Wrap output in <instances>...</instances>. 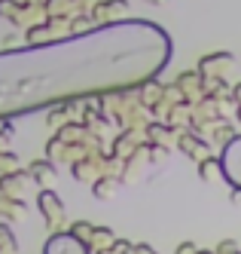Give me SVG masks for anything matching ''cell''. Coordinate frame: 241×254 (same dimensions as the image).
I'll use <instances>...</instances> for the list:
<instances>
[{"mask_svg":"<svg viewBox=\"0 0 241 254\" xmlns=\"http://www.w3.org/2000/svg\"><path fill=\"white\" fill-rule=\"evenodd\" d=\"M171 49L168 31L144 19L104 22L49 43L0 49V120L138 89L165 70Z\"/></svg>","mask_w":241,"mask_h":254,"instance_id":"obj_1","label":"cell"},{"mask_svg":"<svg viewBox=\"0 0 241 254\" xmlns=\"http://www.w3.org/2000/svg\"><path fill=\"white\" fill-rule=\"evenodd\" d=\"M220 166H223V178L235 190H241V135H232L223 144V153H220Z\"/></svg>","mask_w":241,"mask_h":254,"instance_id":"obj_2","label":"cell"},{"mask_svg":"<svg viewBox=\"0 0 241 254\" xmlns=\"http://www.w3.org/2000/svg\"><path fill=\"white\" fill-rule=\"evenodd\" d=\"M37 208H40L43 221H46V227L52 233L61 230V224H64V202L58 199V193H55L52 187H43L40 190V196H37Z\"/></svg>","mask_w":241,"mask_h":254,"instance_id":"obj_3","label":"cell"},{"mask_svg":"<svg viewBox=\"0 0 241 254\" xmlns=\"http://www.w3.org/2000/svg\"><path fill=\"white\" fill-rule=\"evenodd\" d=\"M232 52H211V56H205L198 62V74H201V80H205V86H211V83H220L229 70H232Z\"/></svg>","mask_w":241,"mask_h":254,"instance_id":"obj_4","label":"cell"},{"mask_svg":"<svg viewBox=\"0 0 241 254\" xmlns=\"http://www.w3.org/2000/svg\"><path fill=\"white\" fill-rule=\"evenodd\" d=\"M43 254H92V248L77 233H58L55 230L49 236V242L43 245Z\"/></svg>","mask_w":241,"mask_h":254,"instance_id":"obj_5","label":"cell"},{"mask_svg":"<svg viewBox=\"0 0 241 254\" xmlns=\"http://www.w3.org/2000/svg\"><path fill=\"white\" fill-rule=\"evenodd\" d=\"M34 9L37 6H28V3H22V0H0V15H3L9 25H15V28H28Z\"/></svg>","mask_w":241,"mask_h":254,"instance_id":"obj_6","label":"cell"},{"mask_svg":"<svg viewBox=\"0 0 241 254\" xmlns=\"http://www.w3.org/2000/svg\"><path fill=\"white\" fill-rule=\"evenodd\" d=\"M177 147H180V153H187L190 159H205V156H211V144L201 138V135H195V132H183L180 138H177Z\"/></svg>","mask_w":241,"mask_h":254,"instance_id":"obj_7","label":"cell"},{"mask_svg":"<svg viewBox=\"0 0 241 254\" xmlns=\"http://www.w3.org/2000/svg\"><path fill=\"white\" fill-rule=\"evenodd\" d=\"M125 12H128V0H101V3L92 9V15H95L98 25L119 22V19H125Z\"/></svg>","mask_w":241,"mask_h":254,"instance_id":"obj_8","label":"cell"},{"mask_svg":"<svg viewBox=\"0 0 241 254\" xmlns=\"http://www.w3.org/2000/svg\"><path fill=\"white\" fill-rule=\"evenodd\" d=\"M31 172V181H37L40 187H55V181H58V172H55V162L46 156V159H37L28 166Z\"/></svg>","mask_w":241,"mask_h":254,"instance_id":"obj_9","label":"cell"},{"mask_svg":"<svg viewBox=\"0 0 241 254\" xmlns=\"http://www.w3.org/2000/svg\"><path fill=\"white\" fill-rule=\"evenodd\" d=\"M119 184H122L119 175L104 172V175L95 181V184H92V193H95V199H113V196L119 193Z\"/></svg>","mask_w":241,"mask_h":254,"instance_id":"obj_10","label":"cell"},{"mask_svg":"<svg viewBox=\"0 0 241 254\" xmlns=\"http://www.w3.org/2000/svg\"><path fill=\"white\" fill-rule=\"evenodd\" d=\"M113 242H116V236H113V230H110V227H95V230H92V236H89V248H92V254L107 251Z\"/></svg>","mask_w":241,"mask_h":254,"instance_id":"obj_11","label":"cell"},{"mask_svg":"<svg viewBox=\"0 0 241 254\" xmlns=\"http://www.w3.org/2000/svg\"><path fill=\"white\" fill-rule=\"evenodd\" d=\"M198 178L208 181V184H214V181H223V166H220V159H214V156L198 159Z\"/></svg>","mask_w":241,"mask_h":254,"instance_id":"obj_12","label":"cell"},{"mask_svg":"<svg viewBox=\"0 0 241 254\" xmlns=\"http://www.w3.org/2000/svg\"><path fill=\"white\" fill-rule=\"evenodd\" d=\"M25 40H28V43H49V40H55V34H52V28L43 22V25H31V28L25 31Z\"/></svg>","mask_w":241,"mask_h":254,"instance_id":"obj_13","label":"cell"},{"mask_svg":"<svg viewBox=\"0 0 241 254\" xmlns=\"http://www.w3.org/2000/svg\"><path fill=\"white\" fill-rule=\"evenodd\" d=\"M18 251V242H15V236H12V227L9 221L0 224V254H15Z\"/></svg>","mask_w":241,"mask_h":254,"instance_id":"obj_14","label":"cell"},{"mask_svg":"<svg viewBox=\"0 0 241 254\" xmlns=\"http://www.w3.org/2000/svg\"><path fill=\"white\" fill-rule=\"evenodd\" d=\"M73 0H43V12L46 15H70Z\"/></svg>","mask_w":241,"mask_h":254,"instance_id":"obj_15","label":"cell"},{"mask_svg":"<svg viewBox=\"0 0 241 254\" xmlns=\"http://www.w3.org/2000/svg\"><path fill=\"white\" fill-rule=\"evenodd\" d=\"M15 169H22V166H18V156L15 153H3V150H0V175H9V172H15Z\"/></svg>","mask_w":241,"mask_h":254,"instance_id":"obj_16","label":"cell"},{"mask_svg":"<svg viewBox=\"0 0 241 254\" xmlns=\"http://www.w3.org/2000/svg\"><path fill=\"white\" fill-rule=\"evenodd\" d=\"M92 230H95V227H92V224H86V221H77V224L70 227V233H77L80 239H86V242H89V236H92Z\"/></svg>","mask_w":241,"mask_h":254,"instance_id":"obj_17","label":"cell"},{"mask_svg":"<svg viewBox=\"0 0 241 254\" xmlns=\"http://www.w3.org/2000/svg\"><path fill=\"white\" fill-rule=\"evenodd\" d=\"M217 254H241V251H238V245H235L232 239H226V242L217 245Z\"/></svg>","mask_w":241,"mask_h":254,"instance_id":"obj_18","label":"cell"},{"mask_svg":"<svg viewBox=\"0 0 241 254\" xmlns=\"http://www.w3.org/2000/svg\"><path fill=\"white\" fill-rule=\"evenodd\" d=\"M98 3H101V0H73V6H77L80 12H92Z\"/></svg>","mask_w":241,"mask_h":254,"instance_id":"obj_19","label":"cell"},{"mask_svg":"<svg viewBox=\"0 0 241 254\" xmlns=\"http://www.w3.org/2000/svg\"><path fill=\"white\" fill-rule=\"evenodd\" d=\"M177 254H198V248H195L193 242H183V245L177 248Z\"/></svg>","mask_w":241,"mask_h":254,"instance_id":"obj_20","label":"cell"},{"mask_svg":"<svg viewBox=\"0 0 241 254\" xmlns=\"http://www.w3.org/2000/svg\"><path fill=\"white\" fill-rule=\"evenodd\" d=\"M132 254H159V251H153L150 245H135V251Z\"/></svg>","mask_w":241,"mask_h":254,"instance_id":"obj_21","label":"cell"},{"mask_svg":"<svg viewBox=\"0 0 241 254\" xmlns=\"http://www.w3.org/2000/svg\"><path fill=\"white\" fill-rule=\"evenodd\" d=\"M144 3H150V6H168L171 0H144Z\"/></svg>","mask_w":241,"mask_h":254,"instance_id":"obj_22","label":"cell"},{"mask_svg":"<svg viewBox=\"0 0 241 254\" xmlns=\"http://www.w3.org/2000/svg\"><path fill=\"white\" fill-rule=\"evenodd\" d=\"M22 3H28V6H37V9H43V0H22Z\"/></svg>","mask_w":241,"mask_h":254,"instance_id":"obj_23","label":"cell"},{"mask_svg":"<svg viewBox=\"0 0 241 254\" xmlns=\"http://www.w3.org/2000/svg\"><path fill=\"white\" fill-rule=\"evenodd\" d=\"M232 98H235V104H241V86H235V89H232Z\"/></svg>","mask_w":241,"mask_h":254,"instance_id":"obj_24","label":"cell"}]
</instances>
